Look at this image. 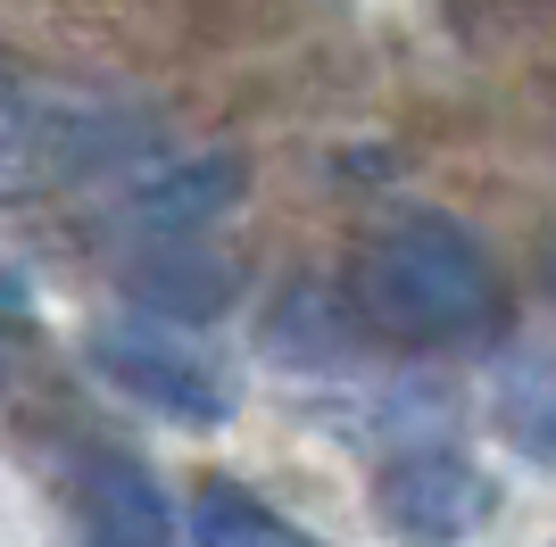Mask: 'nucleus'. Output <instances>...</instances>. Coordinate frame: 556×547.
<instances>
[{"label":"nucleus","instance_id":"nucleus-11","mask_svg":"<svg viewBox=\"0 0 556 547\" xmlns=\"http://www.w3.org/2000/svg\"><path fill=\"white\" fill-rule=\"evenodd\" d=\"M548 291H556V250H548Z\"/></svg>","mask_w":556,"mask_h":547},{"label":"nucleus","instance_id":"nucleus-8","mask_svg":"<svg viewBox=\"0 0 556 547\" xmlns=\"http://www.w3.org/2000/svg\"><path fill=\"white\" fill-rule=\"evenodd\" d=\"M498 423L532 465H556V341L515 348L498 373Z\"/></svg>","mask_w":556,"mask_h":547},{"label":"nucleus","instance_id":"nucleus-1","mask_svg":"<svg viewBox=\"0 0 556 547\" xmlns=\"http://www.w3.org/2000/svg\"><path fill=\"white\" fill-rule=\"evenodd\" d=\"M349 307L366 316V332H391V341H473L498 323L507 291L473 232L416 207V216H382L357 241Z\"/></svg>","mask_w":556,"mask_h":547},{"label":"nucleus","instance_id":"nucleus-2","mask_svg":"<svg viewBox=\"0 0 556 547\" xmlns=\"http://www.w3.org/2000/svg\"><path fill=\"white\" fill-rule=\"evenodd\" d=\"M490 473H473L457 448H407L382 465V489H374V514L416 547H441V539H465V531L490 514Z\"/></svg>","mask_w":556,"mask_h":547},{"label":"nucleus","instance_id":"nucleus-3","mask_svg":"<svg viewBox=\"0 0 556 547\" xmlns=\"http://www.w3.org/2000/svg\"><path fill=\"white\" fill-rule=\"evenodd\" d=\"M92 365L134 398V407L166 415V423H225V415H232V390L216 382L191 348H175V341H150V332H100Z\"/></svg>","mask_w":556,"mask_h":547},{"label":"nucleus","instance_id":"nucleus-10","mask_svg":"<svg viewBox=\"0 0 556 547\" xmlns=\"http://www.w3.org/2000/svg\"><path fill=\"white\" fill-rule=\"evenodd\" d=\"M42 175H50L42 125H34L25 109H9V100H0V200H17V191H34Z\"/></svg>","mask_w":556,"mask_h":547},{"label":"nucleus","instance_id":"nucleus-9","mask_svg":"<svg viewBox=\"0 0 556 547\" xmlns=\"http://www.w3.org/2000/svg\"><path fill=\"white\" fill-rule=\"evenodd\" d=\"M191 547H316L300 523H282L275 506H257L250 489H208L191 514Z\"/></svg>","mask_w":556,"mask_h":547},{"label":"nucleus","instance_id":"nucleus-7","mask_svg":"<svg viewBox=\"0 0 556 547\" xmlns=\"http://www.w3.org/2000/svg\"><path fill=\"white\" fill-rule=\"evenodd\" d=\"M357 307L325 282H291L275 307V357L282 365H349L357 357Z\"/></svg>","mask_w":556,"mask_h":547},{"label":"nucleus","instance_id":"nucleus-4","mask_svg":"<svg viewBox=\"0 0 556 547\" xmlns=\"http://www.w3.org/2000/svg\"><path fill=\"white\" fill-rule=\"evenodd\" d=\"M232 200H241V158L232 150H200V158H175L159 175H141L116 200V225L134 241H200Z\"/></svg>","mask_w":556,"mask_h":547},{"label":"nucleus","instance_id":"nucleus-12","mask_svg":"<svg viewBox=\"0 0 556 547\" xmlns=\"http://www.w3.org/2000/svg\"><path fill=\"white\" fill-rule=\"evenodd\" d=\"M0 91H9V75H0Z\"/></svg>","mask_w":556,"mask_h":547},{"label":"nucleus","instance_id":"nucleus-6","mask_svg":"<svg viewBox=\"0 0 556 547\" xmlns=\"http://www.w3.org/2000/svg\"><path fill=\"white\" fill-rule=\"evenodd\" d=\"M84 514L100 547H175V514L125 456H84Z\"/></svg>","mask_w":556,"mask_h":547},{"label":"nucleus","instance_id":"nucleus-5","mask_svg":"<svg viewBox=\"0 0 556 547\" xmlns=\"http://www.w3.org/2000/svg\"><path fill=\"white\" fill-rule=\"evenodd\" d=\"M116 291L134 298L141 316L216 323L232 307V291H241V274H232L216 250H200V241H141V250L116 266Z\"/></svg>","mask_w":556,"mask_h":547}]
</instances>
